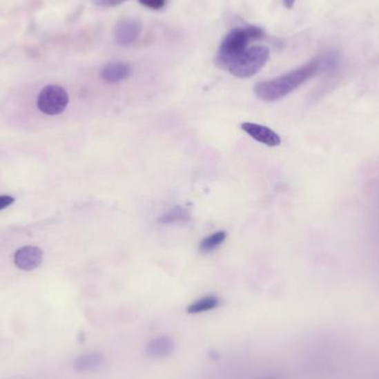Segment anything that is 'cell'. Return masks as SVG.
I'll list each match as a JSON object with an SVG mask.
<instances>
[{
	"mask_svg": "<svg viewBox=\"0 0 379 379\" xmlns=\"http://www.w3.org/2000/svg\"><path fill=\"white\" fill-rule=\"evenodd\" d=\"M320 67H323L320 59L309 62L307 66L285 73L283 76L259 82L254 87V93L262 101H278L312 78L320 70Z\"/></svg>",
	"mask_w": 379,
	"mask_h": 379,
	"instance_id": "1",
	"label": "cell"
},
{
	"mask_svg": "<svg viewBox=\"0 0 379 379\" xmlns=\"http://www.w3.org/2000/svg\"><path fill=\"white\" fill-rule=\"evenodd\" d=\"M270 58V50L264 46H254L247 48L234 60L226 70L237 78H251L266 65Z\"/></svg>",
	"mask_w": 379,
	"mask_h": 379,
	"instance_id": "2",
	"label": "cell"
},
{
	"mask_svg": "<svg viewBox=\"0 0 379 379\" xmlns=\"http://www.w3.org/2000/svg\"><path fill=\"white\" fill-rule=\"evenodd\" d=\"M250 40V35L246 28H235L230 31L217 51V66L226 70L229 66L246 50Z\"/></svg>",
	"mask_w": 379,
	"mask_h": 379,
	"instance_id": "3",
	"label": "cell"
},
{
	"mask_svg": "<svg viewBox=\"0 0 379 379\" xmlns=\"http://www.w3.org/2000/svg\"><path fill=\"white\" fill-rule=\"evenodd\" d=\"M69 104V95L64 88L49 84L42 88L37 97V107L47 115H61Z\"/></svg>",
	"mask_w": 379,
	"mask_h": 379,
	"instance_id": "4",
	"label": "cell"
},
{
	"mask_svg": "<svg viewBox=\"0 0 379 379\" xmlns=\"http://www.w3.org/2000/svg\"><path fill=\"white\" fill-rule=\"evenodd\" d=\"M42 260H43V252L41 249L32 245L20 247L14 255V265L19 270L26 271V272L38 269L41 265Z\"/></svg>",
	"mask_w": 379,
	"mask_h": 379,
	"instance_id": "5",
	"label": "cell"
},
{
	"mask_svg": "<svg viewBox=\"0 0 379 379\" xmlns=\"http://www.w3.org/2000/svg\"><path fill=\"white\" fill-rule=\"evenodd\" d=\"M175 351V340L168 335L153 337L146 345V355L152 360H164L171 356Z\"/></svg>",
	"mask_w": 379,
	"mask_h": 379,
	"instance_id": "6",
	"label": "cell"
},
{
	"mask_svg": "<svg viewBox=\"0 0 379 379\" xmlns=\"http://www.w3.org/2000/svg\"><path fill=\"white\" fill-rule=\"evenodd\" d=\"M242 130L250 135L251 138L257 141L260 144L267 146H278L281 144V137L270 129L269 126H262L253 122H244L242 124Z\"/></svg>",
	"mask_w": 379,
	"mask_h": 379,
	"instance_id": "7",
	"label": "cell"
},
{
	"mask_svg": "<svg viewBox=\"0 0 379 379\" xmlns=\"http://www.w3.org/2000/svg\"><path fill=\"white\" fill-rule=\"evenodd\" d=\"M142 31V23L137 19H122L115 27V41L121 46L133 45Z\"/></svg>",
	"mask_w": 379,
	"mask_h": 379,
	"instance_id": "8",
	"label": "cell"
},
{
	"mask_svg": "<svg viewBox=\"0 0 379 379\" xmlns=\"http://www.w3.org/2000/svg\"><path fill=\"white\" fill-rule=\"evenodd\" d=\"M106 358L101 351H87L79 355L73 362V369L78 373H93L104 365Z\"/></svg>",
	"mask_w": 379,
	"mask_h": 379,
	"instance_id": "9",
	"label": "cell"
},
{
	"mask_svg": "<svg viewBox=\"0 0 379 379\" xmlns=\"http://www.w3.org/2000/svg\"><path fill=\"white\" fill-rule=\"evenodd\" d=\"M133 72V68L129 64L126 62H111L104 66L100 72L102 80L108 84H117V82L124 81L126 78H129Z\"/></svg>",
	"mask_w": 379,
	"mask_h": 379,
	"instance_id": "10",
	"label": "cell"
},
{
	"mask_svg": "<svg viewBox=\"0 0 379 379\" xmlns=\"http://www.w3.org/2000/svg\"><path fill=\"white\" fill-rule=\"evenodd\" d=\"M220 298L214 295H208L204 298H199L197 301L188 305L186 312L188 314H202V313L211 312L220 307Z\"/></svg>",
	"mask_w": 379,
	"mask_h": 379,
	"instance_id": "11",
	"label": "cell"
},
{
	"mask_svg": "<svg viewBox=\"0 0 379 379\" xmlns=\"http://www.w3.org/2000/svg\"><path fill=\"white\" fill-rule=\"evenodd\" d=\"M191 219V214L188 208L183 206H175V208L168 210L166 213L163 214L157 220V223L164 225L179 224V223L188 222Z\"/></svg>",
	"mask_w": 379,
	"mask_h": 379,
	"instance_id": "12",
	"label": "cell"
},
{
	"mask_svg": "<svg viewBox=\"0 0 379 379\" xmlns=\"http://www.w3.org/2000/svg\"><path fill=\"white\" fill-rule=\"evenodd\" d=\"M226 239V233L224 231H219L215 233L206 236L202 241L200 242L199 250L202 253H211L219 249Z\"/></svg>",
	"mask_w": 379,
	"mask_h": 379,
	"instance_id": "13",
	"label": "cell"
},
{
	"mask_svg": "<svg viewBox=\"0 0 379 379\" xmlns=\"http://www.w3.org/2000/svg\"><path fill=\"white\" fill-rule=\"evenodd\" d=\"M139 3L146 8L152 9V10H160L166 6V0H139Z\"/></svg>",
	"mask_w": 379,
	"mask_h": 379,
	"instance_id": "14",
	"label": "cell"
},
{
	"mask_svg": "<svg viewBox=\"0 0 379 379\" xmlns=\"http://www.w3.org/2000/svg\"><path fill=\"white\" fill-rule=\"evenodd\" d=\"M247 32L250 35L251 40L260 39L264 36V31L257 26H249L246 27Z\"/></svg>",
	"mask_w": 379,
	"mask_h": 379,
	"instance_id": "15",
	"label": "cell"
},
{
	"mask_svg": "<svg viewBox=\"0 0 379 379\" xmlns=\"http://www.w3.org/2000/svg\"><path fill=\"white\" fill-rule=\"evenodd\" d=\"M93 3L100 7H115L124 3L126 0H93Z\"/></svg>",
	"mask_w": 379,
	"mask_h": 379,
	"instance_id": "16",
	"label": "cell"
},
{
	"mask_svg": "<svg viewBox=\"0 0 379 379\" xmlns=\"http://www.w3.org/2000/svg\"><path fill=\"white\" fill-rule=\"evenodd\" d=\"M14 201L16 199L12 195H0V211L9 208L10 205L14 204Z\"/></svg>",
	"mask_w": 379,
	"mask_h": 379,
	"instance_id": "17",
	"label": "cell"
},
{
	"mask_svg": "<svg viewBox=\"0 0 379 379\" xmlns=\"http://www.w3.org/2000/svg\"><path fill=\"white\" fill-rule=\"evenodd\" d=\"M254 379H282L278 373H272V371H263L259 373Z\"/></svg>",
	"mask_w": 379,
	"mask_h": 379,
	"instance_id": "18",
	"label": "cell"
},
{
	"mask_svg": "<svg viewBox=\"0 0 379 379\" xmlns=\"http://www.w3.org/2000/svg\"><path fill=\"white\" fill-rule=\"evenodd\" d=\"M295 0H284V5L286 8L291 9L294 6Z\"/></svg>",
	"mask_w": 379,
	"mask_h": 379,
	"instance_id": "19",
	"label": "cell"
}]
</instances>
